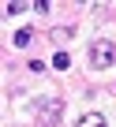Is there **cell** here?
<instances>
[{
    "instance_id": "cell-1",
    "label": "cell",
    "mask_w": 116,
    "mask_h": 127,
    "mask_svg": "<svg viewBox=\"0 0 116 127\" xmlns=\"http://www.w3.org/2000/svg\"><path fill=\"white\" fill-rule=\"evenodd\" d=\"M90 64H94V67H109V64H116V45H112V41H94V45H90Z\"/></svg>"
},
{
    "instance_id": "cell-2",
    "label": "cell",
    "mask_w": 116,
    "mask_h": 127,
    "mask_svg": "<svg viewBox=\"0 0 116 127\" xmlns=\"http://www.w3.org/2000/svg\"><path fill=\"white\" fill-rule=\"evenodd\" d=\"M60 108H64L60 101H49V105H45V112L38 116V123H41V127H56V123H60Z\"/></svg>"
},
{
    "instance_id": "cell-3",
    "label": "cell",
    "mask_w": 116,
    "mask_h": 127,
    "mask_svg": "<svg viewBox=\"0 0 116 127\" xmlns=\"http://www.w3.org/2000/svg\"><path fill=\"white\" fill-rule=\"evenodd\" d=\"M75 127H109V123H105V112H82Z\"/></svg>"
},
{
    "instance_id": "cell-4",
    "label": "cell",
    "mask_w": 116,
    "mask_h": 127,
    "mask_svg": "<svg viewBox=\"0 0 116 127\" xmlns=\"http://www.w3.org/2000/svg\"><path fill=\"white\" fill-rule=\"evenodd\" d=\"M30 41H34V30H15V37H11V45H15V49H26Z\"/></svg>"
},
{
    "instance_id": "cell-5",
    "label": "cell",
    "mask_w": 116,
    "mask_h": 127,
    "mask_svg": "<svg viewBox=\"0 0 116 127\" xmlns=\"http://www.w3.org/2000/svg\"><path fill=\"white\" fill-rule=\"evenodd\" d=\"M52 67H56V71H68V67H71V52H64V49H60V52L52 56Z\"/></svg>"
},
{
    "instance_id": "cell-6",
    "label": "cell",
    "mask_w": 116,
    "mask_h": 127,
    "mask_svg": "<svg viewBox=\"0 0 116 127\" xmlns=\"http://www.w3.org/2000/svg\"><path fill=\"white\" fill-rule=\"evenodd\" d=\"M19 11H26V4H23V0H11V4H4V15H19Z\"/></svg>"
},
{
    "instance_id": "cell-7",
    "label": "cell",
    "mask_w": 116,
    "mask_h": 127,
    "mask_svg": "<svg viewBox=\"0 0 116 127\" xmlns=\"http://www.w3.org/2000/svg\"><path fill=\"white\" fill-rule=\"evenodd\" d=\"M68 37H71V30H68V26H60V30H52V41H60V45H64Z\"/></svg>"
},
{
    "instance_id": "cell-8",
    "label": "cell",
    "mask_w": 116,
    "mask_h": 127,
    "mask_svg": "<svg viewBox=\"0 0 116 127\" xmlns=\"http://www.w3.org/2000/svg\"><path fill=\"white\" fill-rule=\"evenodd\" d=\"M49 8H52L49 0H38V4H34V11H38V15H49Z\"/></svg>"
}]
</instances>
